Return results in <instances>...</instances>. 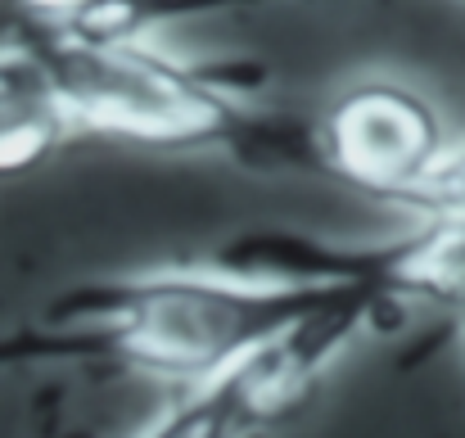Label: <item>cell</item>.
<instances>
[{"instance_id":"cell-1","label":"cell","mask_w":465,"mask_h":438,"mask_svg":"<svg viewBox=\"0 0 465 438\" xmlns=\"http://www.w3.org/2000/svg\"><path fill=\"white\" fill-rule=\"evenodd\" d=\"M348 285L352 276H249L217 258L82 281L59 290L32 321L0 330V371L109 366L194 384Z\"/></svg>"},{"instance_id":"cell-2","label":"cell","mask_w":465,"mask_h":438,"mask_svg":"<svg viewBox=\"0 0 465 438\" xmlns=\"http://www.w3.org/2000/svg\"><path fill=\"white\" fill-rule=\"evenodd\" d=\"M18 68L68 136H109L150 149H222L244 163L312 158V136L267 118V68L244 59L208 64L172 55L150 36L95 41L59 23Z\"/></svg>"},{"instance_id":"cell-3","label":"cell","mask_w":465,"mask_h":438,"mask_svg":"<svg viewBox=\"0 0 465 438\" xmlns=\"http://www.w3.org/2000/svg\"><path fill=\"white\" fill-rule=\"evenodd\" d=\"M443 149V127L416 91L361 82L339 95L312 132V158L375 204H393Z\"/></svg>"},{"instance_id":"cell-4","label":"cell","mask_w":465,"mask_h":438,"mask_svg":"<svg viewBox=\"0 0 465 438\" xmlns=\"http://www.w3.org/2000/svg\"><path fill=\"white\" fill-rule=\"evenodd\" d=\"M276 339V334H272ZM272 353L267 343L244 353L240 362L222 366L208 380H194V389L163 412L141 438H249L262 425L281 421L285 412H294L299 403H290L294 393L281 384V371H272Z\"/></svg>"},{"instance_id":"cell-5","label":"cell","mask_w":465,"mask_h":438,"mask_svg":"<svg viewBox=\"0 0 465 438\" xmlns=\"http://www.w3.org/2000/svg\"><path fill=\"white\" fill-rule=\"evenodd\" d=\"M262 5H299V0H73L64 27L95 41H132V36H154L167 23L176 27L190 18L262 9Z\"/></svg>"},{"instance_id":"cell-6","label":"cell","mask_w":465,"mask_h":438,"mask_svg":"<svg viewBox=\"0 0 465 438\" xmlns=\"http://www.w3.org/2000/svg\"><path fill=\"white\" fill-rule=\"evenodd\" d=\"M64 141H68V132L45 109L32 77L18 64H0V176L41 163Z\"/></svg>"},{"instance_id":"cell-7","label":"cell","mask_w":465,"mask_h":438,"mask_svg":"<svg viewBox=\"0 0 465 438\" xmlns=\"http://www.w3.org/2000/svg\"><path fill=\"white\" fill-rule=\"evenodd\" d=\"M398 213H411V217H452L465 222V141L461 145H448L434 154V163L389 204Z\"/></svg>"},{"instance_id":"cell-8","label":"cell","mask_w":465,"mask_h":438,"mask_svg":"<svg viewBox=\"0 0 465 438\" xmlns=\"http://www.w3.org/2000/svg\"><path fill=\"white\" fill-rule=\"evenodd\" d=\"M68 9L73 0H0V64H23Z\"/></svg>"},{"instance_id":"cell-9","label":"cell","mask_w":465,"mask_h":438,"mask_svg":"<svg viewBox=\"0 0 465 438\" xmlns=\"http://www.w3.org/2000/svg\"><path fill=\"white\" fill-rule=\"evenodd\" d=\"M452 316H457V339H461V353H465V303L452 307Z\"/></svg>"}]
</instances>
